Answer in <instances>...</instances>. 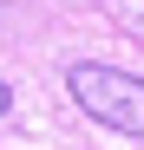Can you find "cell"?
<instances>
[{"mask_svg":"<svg viewBox=\"0 0 144 150\" xmlns=\"http://www.w3.org/2000/svg\"><path fill=\"white\" fill-rule=\"evenodd\" d=\"M138 39H144V13H138Z\"/></svg>","mask_w":144,"mask_h":150,"instance_id":"cell-3","label":"cell"},{"mask_svg":"<svg viewBox=\"0 0 144 150\" xmlns=\"http://www.w3.org/2000/svg\"><path fill=\"white\" fill-rule=\"evenodd\" d=\"M66 91L72 105H79L85 117L111 124V131H125L144 144V79L138 72H118V65H72L66 72Z\"/></svg>","mask_w":144,"mask_h":150,"instance_id":"cell-1","label":"cell"},{"mask_svg":"<svg viewBox=\"0 0 144 150\" xmlns=\"http://www.w3.org/2000/svg\"><path fill=\"white\" fill-rule=\"evenodd\" d=\"M7 105H13V91H7V85H0V117H7Z\"/></svg>","mask_w":144,"mask_h":150,"instance_id":"cell-2","label":"cell"}]
</instances>
